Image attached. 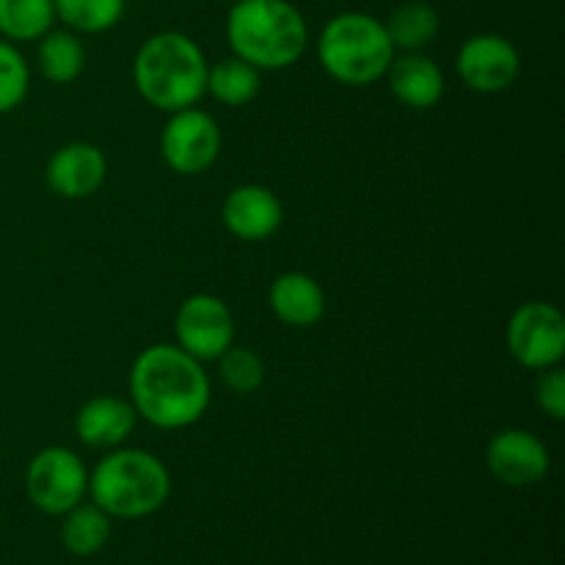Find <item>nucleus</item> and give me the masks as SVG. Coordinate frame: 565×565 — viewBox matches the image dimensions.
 I'll return each instance as SVG.
<instances>
[{
    "label": "nucleus",
    "mask_w": 565,
    "mask_h": 565,
    "mask_svg": "<svg viewBox=\"0 0 565 565\" xmlns=\"http://www.w3.org/2000/svg\"><path fill=\"white\" fill-rule=\"evenodd\" d=\"M213 390L199 359L180 345L143 348L130 367V403L141 419L160 430H182L207 414Z\"/></svg>",
    "instance_id": "obj_1"
},
{
    "label": "nucleus",
    "mask_w": 565,
    "mask_h": 565,
    "mask_svg": "<svg viewBox=\"0 0 565 565\" xmlns=\"http://www.w3.org/2000/svg\"><path fill=\"white\" fill-rule=\"evenodd\" d=\"M224 31L232 55L259 72L298 64L309 44L307 17L290 0H235Z\"/></svg>",
    "instance_id": "obj_2"
},
{
    "label": "nucleus",
    "mask_w": 565,
    "mask_h": 565,
    "mask_svg": "<svg viewBox=\"0 0 565 565\" xmlns=\"http://www.w3.org/2000/svg\"><path fill=\"white\" fill-rule=\"evenodd\" d=\"M207 55L182 31L152 33L132 58V83L152 108L174 114L207 94Z\"/></svg>",
    "instance_id": "obj_3"
},
{
    "label": "nucleus",
    "mask_w": 565,
    "mask_h": 565,
    "mask_svg": "<svg viewBox=\"0 0 565 565\" xmlns=\"http://www.w3.org/2000/svg\"><path fill=\"white\" fill-rule=\"evenodd\" d=\"M88 494L110 519H143L169 502V467L154 452L114 447L88 475Z\"/></svg>",
    "instance_id": "obj_4"
},
{
    "label": "nucleus",
    "mask_w": 565,
    "mask_h": 565,
    "mask_svg": "<svg viewBox=\"0 0 565 565\" xmlns=\"http://www.w3.org/2000/svg\"><path fill=\"white\" fill-rule=\"evenodd\" d=\"M397 55L384 20L367 11H340L318 36V61L326 75L342 86H370L384 81Z\"/></svg>",
    "instance_id": "obj_5"
},
{
    "label": "nucleus",
    "mask_w": 565,
    "mask_h": 565,
    "mask_svg": "<svg viewBox=\"0 0 565 565\" xmlns=\"http://www.w3.org/2000/svg\"><path fill=\"white\" fill-rule=\"evenodd\" d=\"M25 494L47 516H64L88 494V469L70 447H44L28 461Z\"/></svg>",
    "instance_id": "obj_6"
},
{
    "label": "nucleus",
    "mask_w": 565,
    "mask_h": 565,
    "mask_svg": "<svg viewBox=\"0 0 565 565\" xmlns=\"http://www.w3.org/2000/svg\"><path fill=\"white\" fill-rule=\"evenodd\" d=\"M508 351L524 370L557 367L565 356V318L550 301H527L508 320Z\"/></svg>",
    "instance_id": "obj_7"
},
{
    "label": "nucleus",
    "mask_w": 565,
    "mask_h": 565,
    "mask_svg": "<svg viewBox=\"0 0 565 565\" xmlns=\"http://www.w3.org/2000/svg\"><path fill=\"white\" fill-rule=\"evenodd\" d=\"M221 143L218 121L196 105L169 114L160 130V154L166 166L182 177L204 174L218 160Z\"/></svg>",
    "instance_id": "obj_8"
},
{
    "label": "nucleus",
    "mask_w": 565,
    "mask_h": 565,
    "mask_svg": "<svg viewBox=\"0 0 565 565\" xmlns=\"http://www.w3.org/2000/svg\"><path fill=\"white\" fill-rule=\"evenodd\" d=\"M174 337L182 351L199 362H215L235 345V315L224 298L213 292H193L174 315Z\"/></svg>",
    "instance_id": "obj_9"
},
{
    "label": "nucleus",
    "mask_w": 565,
    "mask_h": 565,
    "mask_svg": "<svg viewBox=\"0 0 565 565\" xmlns=\"http://www.w3.org/2000/svg\"><path fill=\"white\" fill-rule=\"evenodd\" d=\"M456 70L463 86L478 94H500L516 83L522 55L516 44L500 33H475L458 47Z\"/></svg>",
    "instance_id": "obj_10"
},
{
    "label": "nucleus",
    "mask_w": 565,
    "mask_h": 565,
    "mask_svg": "<svg viewBox=\"0 0 565 565\" xmlns=\"http://www.w3.org/2000/svg\"><path fill=\"white\" fill-rule=\"evenodd\" d=\"M486 467L500 483L524 489L535 486L550 475L552 456L550 447L524 428H505L491 436L486 447Z\"/></svg>",
    "instance_id": "obj_11"
},
{
    "label": "nucleus",
    "mask_w": 565,
    "mask_h": 565,
    "mask_svg": "<svg viewBox=\"0 0 565 565\" xmlns=\"http://www.w3.org/2000/svg\"><path fill=\"white\" fill-rule=\"evenodd\" d=\"M221 221L237 241L259 243L279 232L281 221H285V207L270 188L246 182L226 193L224 204H221Z\"/></svg>",
    "instance_id": "obj_12"
},
{
    "label": "nucleus",
    "mask_w": 565,
    "mask_h": 565,
    "mask_svg": "<svg viewBox=\"0 0 565 565\" xmlns=\"http://www.w3.org/2000/svg\"><path fill=\"white\" fill-rule=\"evenodd\" d=\"M108 160L97 143L70 141L55 149L44 169L47 188L61 199H88L103 188Z\"/></svg>",
    "instance_id": "obj_13"
},
{
    "label": "nucleus",
    "mask_w": 565,
    "mask_h": 565,
    "mask_svg": "<svg viewBox=\"0 0 565 565\" xmlns=\"http://www.w3.org/2000/svg\"><path fill=\"white\" fill-rule=\"evenodd\" d=\"M138 414L130 401L116 395H97L83 403L75 414L77 439L94 450H114L121 447L136 430Z\"/></svg>",
    "instance_id": "obj_14"
},
{
    "label": "nucleus",
    "mask_w": 565,
    "mask_h": 565,
    "mask_svg": "<svg viewBox=\"0 0 565 565\" xmlns=\"http://www.w3.org/2000/svg\"><path fill=\"white\" fill-rule=\"evenodd\" d=\"M384 77L390 81V88L397 103H403L412 110H428L439 105V99L445 97V72L423 50L419 53L395 55Z\"/></svg>",
    "instance_id": "obj_15"
},
{
    "label": "nucleus",
    "mask_w": 565,
    "mask_h": 565,
    "mask_svg": "<svg viewBox=\"0 0 565 565\" xmlns=\"http://www.w3.org/2000/svg\"><path fill=\"white\" fill-rule=\"evenodd\" d=\"M270 312L290 329H309L326 312V292L318 279L303 270H287L276 276L268 290Z\"/></svg>",
    "instance_id": "obj_16"
},
{
    "label": "nucleus",
    "mask_w": 565,
    "mask_h": 565,
    "mask_svg": "<svg viewBox=\"0 0 565 565\" xmlns=\"http://www.w3.org/2000/svg\"><path fill=\"white\" fill-rule=\"evenodd\" d=\"M384 25L397 53H419L439 33V11L425 0H406L392 9Z\"/></svg>",
    "instance_id": "obj_17"
},
{
    "label": "nucleus",
    "mask_w": 565,
    "mask_h": 565,
    "mask_svg": "<svg viewBox=\"0 0 565 565\" xmlns=\"http://www.w3.org/2000/svg\"><path fill=\"white\" fill-rule=\"evenodd\" d=\"M263 86V72L237 55H226L207 70V94L226 108H243Z\"/></svg>",
    "instance_id": "obj_18"
},
{
    "label": "nucleus",
    "mask_w": 565,
    "mask_h": 565,
    "mask_svg": "<svg viewBox=\"0 0 565 565\" xmlns=\"http://www.w3.org/2000/svg\"><path fill=\"white\" fill-rule=\"evenodd\" d=\"M86 66V47L70 28H50L39 39V72L50 83H72Z\"/></svg>",
    "instance_id": "obj_19"
},
{
    "label": "nucleus",
    "mask_w": 565,
    "mask_h": 565,
    "mask_svg": "<svg viewBox=\"0 0 565 565\" xmlns=\"http://www.w3.org/2000/svg\"><path fill=\"white\" fill-rule=\"evenodd\" d=\"M55 28L53 0H0V39L36 42Z\"/></svg>",
    "instance_id": "obj_20"
},
{
    "label": "nucleus",
    "mask_w": 565,
    "mask_h": 565,
    "mask_svg": "<svg viewBox=\"0 0 565 565\" xmlns=\"http://www.w3.org/2000/svg\"><path fill=\"white\" fill-rule=\"evenodd\" d=\"M110 539V516L99 511L97 505H75L72 511L64 513L61 522V541H64L66 552L75 557H92L108 544Z\"/></svg>",
    "instance_id": "obj_21"
},
{
    "label": "nucleus",
    "mask_w": 565,
    "mask_h": 565,
    "mask_svg": "<svg viewBox=\"0 0 565 565\" xmlns=\"http://www.w3.org/2000/svg\"><path fill=\"white\" fill-rule=\"evenodd\" d=\"M53 6L61 25L77 36H94L119 25L127 0H53Z\"/></svg>",
    "instance_id": "obj_22"
},
{
    "label": "nucleus",
    "mask_w": 565,
    "mask_h": 565,
    "mask_svg": "<svg viewBox=\"0 0 565 565\" xmlns=\"http://www.w3.org/2000/svg\"><path fill=\"white\" fill-rule=\"evenodd\" d=\"M215 362H218V375L226 390L237 392V395H252V392H257L263 386L265 362L252 348L232 345Z\"/></svg>",
    "instance_id": "obj_23"
},
{
    "label": "nucleus",
    "mask_w": 565,
    "mask_h": 565,
    "mask_svg": "<svg viewBox=\"0 0 565 565\" xmlns=\"http://www.w3.org/2000/svg\"><path fill=\"white\" fill-rule=\"evenodd\" d=\"M31 88V70L14 42L0 39V116L20 108Z\"/></svg>",
    "instance_id": "obj_24"
},
{
    "label": "nucleus",
    "mask_w": 565,
    "mask_h": 565,
    "mask_svg": "<svg viewBox=\"0 0 565 565\" xmlns=\"http://www.w3.org/2000/svg\"><path fill=\"white\" fill-rule=\"evenodd\" d=\"M535 403L555 423H561L565 417V373L561 370V364L541 373L539 386H535Z\"/></svg>",
    "instance_id": "obj_25"
},
{
    "label": "nucleus",
    "mask_w": 565,
    "mask_h": 565,
    "mask_svg": "<svg viewBox=\"0 0 565 565\" xmlns=\"http://www.w3.org/2000/svg\"><path fill=\"white\" fill-rule=\"evenodd\" d=\"M218 3H235V0H218Z\"/></svg>",
    "instance_id": "obj_26"
}]
</instances>
